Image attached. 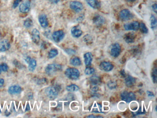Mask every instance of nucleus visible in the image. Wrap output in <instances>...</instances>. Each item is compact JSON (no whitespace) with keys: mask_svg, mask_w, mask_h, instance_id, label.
Segmentation results:
<instances>
[{"mask_svg":"<svg viewBox=\"0 0 157 118\" xmlns=\"http://www.w3.org/2000/svg\"><path fill=\"white\" fill-rule=\"evenodd\" d=\"M65 74L68 79L74 80L78 79L80 75V72L78 70L73 67H69L66 69L65 71Z\"/></svg>","mask_w":157,"mask_h":118,"instance_id":"nucleus-1","label":"nucleus"},{"mask_svg":"<svg viewBox=\"0 0 157 118\" xmlns=\"http://www.w3.org/2000/svg\"><path fill=\"white\" fill-rule=\"evenodd\" d=\"M62 70L61 65L58 64H50L47 65L45 68V72L49 75H53L57 72Z\"/></svg>","mask_w":157,"mask_h":118,"instance_id":"nucleus-2","label":"nucleus"},{"mask_svg":"<svg viewBox=\"0 0 157 118\" xmlns=\"http://www.w3.org/2000/svg\"><path fill=\"white\" fill-rule=\"evenodd\" d=\"M45 94L49 98L54 99L58 96L59 90L57 87L55 86L47 87L45 90Z\"/></svg>","mask_w":157,"mask_h":118,"instance_id":"nucleus-3","label":"nucleus"},{"mask_svg":"<svg viewBox=\"0 0 157 118\" xmlns=\"http://www.w3.org/2000/svg\"><path fill=\"white\" fill-rule=\"evenodd\" d=\"M121 97L122 101L129 103L132 101L136 99V96L135 94L131 92H128L126 91L122 92L121 94Z\"/></svg>","mask_w":157,"mask_h":118,"instance_id":"nucleus-4","label":"nucleus"},{"mask_svg":"<svg viewBox=\"0 0 157 118\" xmlns=\"http://www.w3.org/2000/svg\"><path fill=\"white\" fill-rule=\"evenodd\" d=\"M119 18L122 21H128L133 19V15L128 9H125L120 11L119 14Z\"/></svg>","mask_w":157,"mask_h":118,"instance_id":"nucleus-5","label":"nucleus"},{"mask_svg":"<svg viewBox=\"0 0 157 118\" xmlns=\"http://www.w3.org/2000/svg\"><path fill=\"white\" fill-rule=\"evenodd\" d=\"M121 46L118 43H115L111 45L110 54L111 56L114 58H117L121 53Z\"/></svg>","mask_w":157,"mask_h":118,"instance_id":"nucleus-6","label":"nucleus"},{"mask_svg":"<svg viewBox=\"0 0 157 118\" xmlns=\"http://www.w3.org/2000/svg\"><path fill=\"white\" fill-rule=\"evenodd\" d=\"M70 7L72 10L75 13H78L83 9V4L80 1H70Z\"/></svg>","mask_w":157,"mask_h":118,"instance_id":"nucleus-7","label":"nucleus"},{"mask_svg":"<svg viewBox=\"0 0 157 118\" xmlns=\"http://www.w3.org/2000/svg\"><path fill=\"white\" fill-rule=\"evenodd\" d=\"M65 36V33L63 31L58 30L54 31L52 34V37L54 42L58 43L63 39Z\"/></svg>","mask_w":157,"mask_h":118,"instance_id":"nucleus-8","label":"nucleus"},{"mask_svg":"<svg viewBox=\"0 0 157 118\" xmlns=\"http://www.w3.org/2000/svg\"><path fill=\"white\" fill-rule=\"evenodd\" d=\"M140 24L137 21H134L126 23L124 26V28L126 31H136L139 29Z\"/></svg>","mask_w":157,"mask_h":118,"instance_id":"nucleus-9","label":"nucleus"},{"mask_svg":"<svg viewBox=\"0 0 157 118\" xmlns=\"http://www.w3.org/2000/svg\"><path fill=\"white\" fill-rule=\"evenodd\" d=\"M99 68L102 71L105 72H110L113 69V65L111 62H103L99 64Z\"/></svg>","mask_w":157,"mask_h":118,"instance_id":"nucleus-10","label":"nucleus"},{"mask_svg":"<svg viewBox=\"0 0 157 118\" xmlns=\"http://www.w3.org/2000/svg\"><path fill=\"white\" fill-rule=\"evenodd\" d=\"M30 2L28 0L24 1L19 7L20 12L24 14L28 13L30 10Z\"/></svg>","mask_w":157,"mask_h":118,"instance_id":"nucleus-11","label":"nucleus"},{"mask_svg":"<svg viewBox=\"0 0 157 118\" xmlns=\"http://www.w3.org/2000/svg\"><path fill=\"white\" fill-rule=\"evenodd\" d=\"M31 36L33 42L36 44H38L40 40L39 31L36 28L34 29L31 31Z\"/></svg>","mask_w":157,"mask_h":118,"instance_id":"nucleus-12","label":"nucleus"},{"mask_svg":"<svg viewBox=\"0 0 157 118\" xmlns=\"http://www.w3.org/2000/svg\"><path fill=\"white\" fill-rule=\"evenodd\" d=\"M38 21L40 26L43 28H47L49 26V21L47 17L45 14H42L38 17Z\"/></svg>","mask_w":157,"mask_h":118,"instance_id":"nucleus-13","label":"nucleus"},{"mask_svg":"<svg viewBox=\"0 0 157 118\" xmlns=\"http://www.w3.org/2000/svg\"><path fill=\"white\" fill-rule=\"evenodd\" d=\"M70 31L72 36L75 38H78L82 36L83 34L82 31L81 30V28L79 26L73 27Z\"/></svg>","mask_w":157,"mask_h":118,"instance_id":"nucleus-14","label":"nucleus"},{"mask_svg":"<svg viewBox=\"0 0 157 118\" xmlns=\"http://www.w3.org/2000/svg\"><path fill=\"white\" fill-rule=\"evenodd\" d=\"M22 92V88L19 85L11 86L8 89V92L11 95L20 94Z\"/></svg>","mask_w":157,"mask_h":118,"instance_id":"nucleus-15","label":"nucleus"},{"mask_svg":"<svg viewBox=\"0 0 157 118\" xmlns=\"http://www.w3.org/2000/svg\"><path fill=\"white\" fill-rule=\"evenodd\" d=\"M93 21L96 26H101L105 22V19L102 15L96 14L94 16Z\"/></svg>","mask_w":157,"mask_h":118,"instance_id":"nucleus-16","label":"nucleus"},{"mask_svg":"<svg viewBox=\"0 0 157 118\" xmlns=\"http://www.w3.org/2000/svg\"><path fill=\"white\" fill-rule=\"evenodd\" d=\"M10 47V43L7 40H4L0 42V51L5 52Z\"/></svg>","mask_w":157,"mask_h":118,"instance_id":"nucleus-17","label":"nucleus"},{"mask_svg":"<svg viewBox=\"0 0 157 118\" xmlns=\"http://www.w3.org/2000/svg\"><path fill=\"white\" fill-rule=\"evenodd\" d=\"M86 2L90 7L95 9H98L101 7V3L98 0H86Z\"/></svg>","mask_w":157,"mask_h":118,"instance_id":"nucleus-18","label":"nucleus"},{"mask_svg":"<svg viewBox=\"0 0 157 118\" xmlns=\"http://www.w3.org/2000/svg\"><path fill=\"white\" fill-rule=\"evenodd\" d=\"M84 60L86 66H89L91 65L93 60V56L90 52H87L84 54Z\"/></svg>","mask_w":157,"mask_h":118,"instance_id":"nucleus-19","label":"nucleus"},{"mask_svg":"<svg viewBox=\"0 0 157 118\" xmlns=\"http://www.w3.org/2000/svg\"><path fill=\"white\" fill-rule=\"evenodd\" d=\"M136 80L135 78L131 76H127L125 79V83L127 87H132L134 86L135 84Z\"/></svg>","mask_w":157,"mask_h":118,"instance_id":"nucleus-20","label":"nucleus"},{"mask_svg":"<svg viewBox=\"0 0 157 118\" xmlns=\"http://www.w3.org/2000/svg\"><path fill=\"white\" fill-rule=\"evenodd\" d=\"M70 64L73 66H80L82 64V62L80 58L77 56H73L70 60Z\"/></svg>","mask_w":157,"mask_h":118,"instance_id":"nucleus-21","label":"nucleus"},{"mask_svg":"<svg viewBox=\"0 0 157 118\" xmlns=\"http://www.w3.org/2000/svg\"><path fill=\"white\" fill-rule=\"evenodd\" d=\"M135 35L133 33H129L125 35V40L127 43H133L135 39Z\"/></svg>","mask_w":157,"mask_h":118,"instance_id":"nucleus-22","label":"nucleus"},{"mask_svg":"<svg viewBox=\"0 0 157 118\" xmlns=\"http://www.w3.org/2000/svg\"><path fill=\"white\" fill-rule=\"evenodd\" d=\"M89 82L91 85H97L101 82V79L97 76H93L89 78Z\"/></svg>","mask_w":157,"mask_h":118,"instance_id":"nucleus-23","label":"nucleus"},{"mask_svg":"<svg viewBox=\"0 0 157 118\" xmlns=\"http://www.w3.org/2000/svg\"><path fill=\"white\" fill-rule=\"evenodd\" d=\"M29 65L28 66V69L29 70L30 72H33L36 69V66L37 65V61L35 60V59H30V62L28 63Z\"/></svg>","mask_w":157,"mask_h":118,"instance_id":"nucleus-24","label":"nucleus"},{"mask_svg":"<svg viewBox=\"0 0 157 118\" xmlns=\"http://www.w3.org/2000/svg\"><path fill=\"white\" fill-rule=\"evenodd\" d=\"M79 89H80L79 87L75 84H72V85L67 86L66 87V90H67V91L69 92H77L78 90H79Z\"/></svg>","mask_w":157,"mask_h":118,"instance_id":"nucleus-25","label":"nucleus"},{"mask_svg":"<svg viewBox=\"0 0 157 118\" xmlns=\"http://www.w3.org/2000/svg\"><path fill=\"white\" fill-rule=\"evenodd\" d=\"M58 54V50L55 49H51L48 54V57L49 59H53Z\"/></svg>","mask_w":157,"mask_h":118,"instance_id":"nucleus-26","label":"nucleus"},{"mask_svg":"<svg viewBox=\"0 0 157 118\" xmlns=\"http://www.w3.org/2000/svg\"><path fill=\"white\" fill-rule=\"evenodd\" d=\"M150 22H151V26L152 29L153 30L156 29L157 28V19L154 15H151L150 18Z\"/></svg>","mask_w":157,"mask_h":118,"instance_id":"nucleus-27","label":"nucleus"},{"mask_svg":"<svg viewBox=\"0 0 157 118\" xmlns=\"http://www.w3.org/2000/svg\"><path fill=\"white\" fill-rule=\"evenodd\" d=\"M92 112L95 113H99L102 112V106L99 103H95L94 104V108L93 109Z\"/></svg>","mask_w":157,"mask_h":118,"instance_id":"nucleus-28","label":"nucleus"},{"mask_svg":"<svg viewBox=\"0 0 157 118\" xmlns=\"http://www.w3.org/2000/svg\"><path fill=\"white\" fill-rule=\"evenodd\" d=\"M95 73V69L90 66H87L85 69V73L87 75H90L94 74Z\"/></svg>","mask_w":157,"mask_h":118,"instance_id":"nucleus-29","label":"nucleus"},{"mask_svg":"<svg viewBox=\"0 0 157 118\" xmlns=\"http://www.w3.org/2000/svg\"><path fill=\"white\" fill-rule=\"evenodd\" d=\"M33 23L32 20L30 18H27L26 19L24 22V26L26 28H29L31 27L32 26Z\"/></svg>","mask_w":157,"mask_h":118,"instance_id":"nucleus-30","label":"nucleus"},{"mask_svg":"<svg viewBox=\"0 0 157 118\" xmlns=\"http://www.w3.org/2000/svg\"><path fill=\"white\" fill-rule=\"evenodd\" d=\"M139 29H140L141 32L144 34L148 33V29L147 28L145 24L143 22H141L140 24Z\"/></svg>","mask_w":157,"mask_h":118,"instance_id":"nucleus-31","label":"nucleus"},{"mask_svg":"<svg viewBox=\"0 0 157 118\" xmlns=\"http://www.w3.org/2000/svg\"><path fill=\"white\" fill-rule=\"evenodd\" d=\"M152 80L154 83H157V68L155 67L153 69L152 73Z\"/></svg>","mask_w":157,"mask_h":118,"instance_id":"nucleus-32","label":"nucleus"},{"mask_svg":"<svg viewBox=\"0 0 157 118\" xmlns=\"http://www.w3.org/2000/svg\"><path fill=\"white\" fill-rule=\"evenodd\" d=\"M108 87L110 89H114L117 87V83L115 81H111L108 84Z\"/></svg>","mask_w":157,"mask_h":118,"instance_id":"nucleus-33","label":"nucleus"},{"mask_svg":"<svg viewBox=\"0 0 157 118\" xmlns=\"http://www.w3.org/2000/svg\"><path fill=\"white\" fill-rule=\"evenodd\" d=\"M0 67H1V71H3V72H7V70H8V66L5 63H2L1 65H0Z\"/></svg>","mask_w":157,"mask_h":118,"instance_id":"nucleus-34","label":"nucleus"},{"mask_svg":"<svg viewBox=\"0 0 157 118\" xmlns=\"http://www.w3.org/2000/svg\"><path fill=\"white\" fill-rule=\"evenodd\" d=\"M83 40L87 43H91V41L93 40L91 37L89 35H85L83 37Z\"/></svg>","mask_w":157,"mask_h":118,"instance_id":"nucleus-35","label":"nucleus"},{"mask_svg":"<svg viewBox=\"0 0 157 118\" xmlns=\"http://www.w3.org/2000/svg\"><path fill=\"white\" fill-rule=\"evenodd\" d=\"M65 51L69 55H73L76 53V51L72 49H67L65 50Z\"/></svg>","mask_w":157,"mask_h":118,"instance_id":"nucleus-36","label":"nucleus"},{"mask_svg":"<svg viewBox=\"0 0 157 118\" xmlns=\"http://www.w3.org/2000/svg\"><path fill=\"white\" fill-rule=\"evenodd\" d=\"M22 1L23 0H14L13 3V7L14 8H16Z\"/></svg>","mask_w":157,"mask_h":118,"instance_id":"nucleus-37","label":"nucleus"},{"mask_svg":"<svg viewBox=\"0 0 157 118\" xmlns=\"http://www.w3.org/2000/svg\"><path fill=\"white\" fill-rule=\"evenodd\" d=\"M14 63L15 66H16V67H18L19 68H21L23 67V66L21 65V63L17 60H14Z\"/></svg>","mask_w":157,"mask_h":118,"instance_id":"nucleus-38","label":"nucleus"},{"mask_svg":"<svg viewBox=\"0 0 157 118\" xmlns=\"http://www.w3.org/2000/svg\"><path fill=\"white\" fill-rule=\"evenodd\" d=\"M152 10H153V11H154V12L155 13H157V3H155L154 4H153V5H152Z\"/></svg>","mask_w":157,"mask_h":118,"instance_id":"nucleus-39","label":"nucleus"},{"mask_svg":"<svg viewBox=\"0 0 157 118\" xmlns=\"http://www.w3.org/2000/svg\"><path fill=\"white\" fill-rule=\"evenodd\" d=\"M147 94H148V97H151V98L154 97V94L152 92H150V91H148L147 92Z\"/></svg>","mask_w":157,"mask_h":118,"instance_id":"nucleus-40","label":"nucleus"},{"mask_svg":"<svg viewBox=\"0 0 157 118\" xmlns=\"http://www.w3.org/2000/svg\"><path fill=\"white\" fill-rule=\"evenodd\" d=\"M87 118H103L101 116H96L94 115H90L87 116Z\"/></svg>","mask_w":157,"mask_h":118,"instance_id":"nucleus-41","label":"nucleus"},{"mask_svg":"<svg viewBox=\"0 0 157 118\" xmlns=\"http://www.w3.org/2000/svg\"><path fill=\"white\" fill-rule=\"evenodd\" d=\"M4 83V80L3 79H0V88L3 87Z\"/></svg>","mask_w":157,"mask_h":118,"instance_id":"nucleus-42","label":"nucleus"},{"mask_svg":"<svg viewBox=\"0 0 157 118\" xmlns=\"http://www.w3.org/2000/svg\"><path fill=\"white\" fill-rule=\"evenodd\" d=\"M60 1V0H50V1H51V3L54 4L58 3Z\"/></svg>","mask_w":157,"mask_h":118,"instance_id":"nucleus-43","label":"nucleus"},{"mask_svg":"<svg viewBox=\"0 0 157 118\" xmlns=\"http://www.w3.org/2000/svg\"><path fill=\"white\" fill-rule=\"evenodd\" d=\"M30 59H31V58H30V57L28 56L27 57V58L25 59V60H26V62L27 63H28L29 62H30Z\"/></svg>","mask_w":157,"mask_h":118,"instance_id":"nucleus-44","label":"nucleus"},{"mask_svg":"<svg viewBox=\"0 0 157 118\" xmlns=\"http://www.w3.org/2000/svg\"><path fill=\"white\" fill-rule=\"evenodd\" d=\"M30 106H29V104H28L27 105L26 108V111H29V110H30Z\"/></svg>","mask_w":157,"mask_h":118,"instance_id":"nucleus-45","label":"nucleus"},{"mask_svg":"<svg viewBox=\"0 0 157 118\" xmlns=\"http://www.w3.org/2000/svg\"><path fill=\"white\" fill-rule=\"evenodd\" d=\"M5 115H6L7 116H8L9 115H10V113L8 111H7V110H6V111H5Z\"/></svg>","mask_w":157,"mask_h":118,"instance_id":"nucleus-46","label":"nucleus"},{"mask_svg":"<svg viewBox=\"0 0 157 118\" xmlns=\"http://www.w3.org/2000/svg\"><path fill=\"white\" fill-rule=\"evenodd\" d=\"M128 1H129V2H133V1H135V0H127Z\"/></svg>","mask_w":157,"mask_h":118,"instance_id":"nucleus-47","label":"nucleus"},{"mask_svg":"<svg viewBox=\"0 0 157 118\" xmlns=\"http://www.w3.org/2000/svg\"><path fill=\"white\" fill-rule=\"evenodd\" d=\"M1 67H0V74H1Z\"/></svg>","mask_w":157,"mask_h":118,"instance_id":"nucleus-48","label":"nucleus"},{"mask_svg":"<svg viewBox=\"0 0 157 118\" xmlns=\"http://www.w3.org/2000/svg\"><path fill=\"white\" fill-rule=\"evenodd\" d=\"M1 33H0V39H1Z\"/></svg>","mask_w":157,"mask_h":118,"instance_id":"nucleus-49","label":"nucleus"},{"mask_svg":"<svg viewBox=\"0 0 157 118\" xmlns=\"http://www.w3.org/2000/svg\"><path fill=\"white\" fill-rule=\"evenodd\" d=\"M1 113V109H0V113Z\"/></svg>","mask_w":157,"mask_h":118,"instance_id":"nucleus-50","label":"nucleus"}]
</instances>
